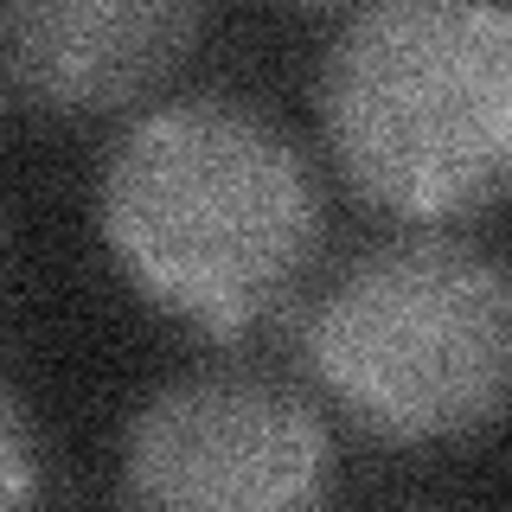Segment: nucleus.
Returning a JSON list of instances; mask_svg holds the SVG:
<instances>
[{
    "label": "nucleus",
    "instance_id": "nucleus-1",
    "mask_svg": "<svg viewBox=\"0 0 512 512\" xmlns=\"http://www.w3.org/2000/svg\"><path fill=\"white\" fill-rule=\"evenodd\" d=\"M96 218L160 308L205 333L256 327L320 244V186L282 122L244 96H173L122 128Z\"/></svg>",
    "mask_w": 512,
    "mask_h": 512
},
{
    "label": "nucleus",
    "instance_id": "nucleus-2",
    "mask_svg": "<svg viewBox=\"0 0 512 512\" xmlns=\"http://www.w3.org/2000/svg\"><path fill=\"white\" fill-rule=\"evenodd\" d=\"M320 122L346 180L404 218H455L512 180V13L378 0L320 64Z\"/></svg>",
    "mask_w": 512,
    "mask_h": 512
},
{
    "label": "nucleus",
    "instance_id": "nucleus-3",
    "mask_svg": "<svg viewBox=\"0 0 512 512\" xmlns=\"http://www.w3.org/2000/svg\"><path fill=\"white\" fill-rule=\"evenodd\" d=\"M308 365L384 442L468 436L512 391V276L442 231L384 237L320 288Z\"/></svg>",
    "mask_w": 512,
    "mask_h": 512
},
{
    "label": "nucleus",
    "instance_id": "nucleus-4",
    "mask_svg": "<svg viewBox=\"0 0 512 512\" xmlns=\"http://www.w3.org/2000/svg\"><path fill=\"white\" fill-rule=\"evenodd\" d=\"M122 487L135 512H320L333 442L295 384L218 365L160 384L135 410Z\"/></svg>",
    "mask_w": 512,
    "mask_h": 512
},
{
    "label": "nucleus",
    "instance_id": "nucleus-5",
    "mask_svg": "<svg viewBox=\"0 0 512 512\" xmlns=\"http://www.w3.org/2000/svg\"><path fill=\"white\" fill-rule=\"evenodd\" d=\"M199 13L173 0H20L0 13V64L20 103L52 116L116 109L186 52Z\"/></svg>",
    "mask_w": 512,
    "mask_h": 512
},
{
    "label": "nucleus",
    "instance_id": "nucleus-6",
    "mask_svg": "<svg viewBox=\"0 0 512 512\" xmlns=\"http://www.w3.org/2000/svg\"><path fill=\"white\" fill-rule=\"evenodd\" d=\"M32 493V442H26V410L20 397H7V512H26Z\"/></svg>",
    "mask_w": 512,
    "mask_h": 512
}]
</instances>
